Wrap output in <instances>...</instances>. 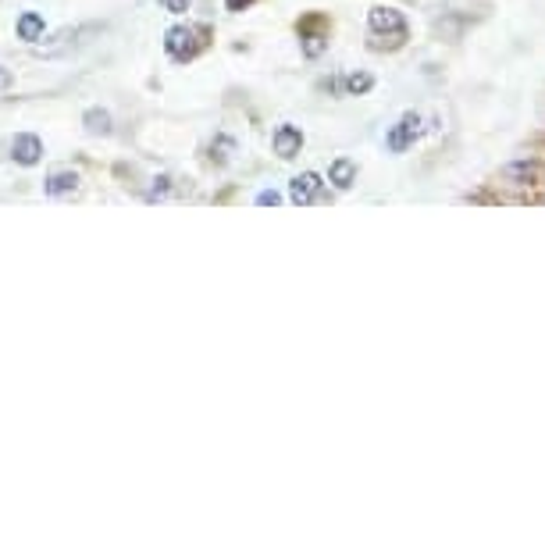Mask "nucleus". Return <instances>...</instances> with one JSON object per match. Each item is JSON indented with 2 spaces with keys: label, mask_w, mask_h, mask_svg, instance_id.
Returning <instances> with one entry per match:
<instances>
[{
  "label": "nucleus",
  "mask_w": 545,
  "mask_h": 545,
  "mask_svg": "<svg viewBox=\"0 0 545 545\" xmlns=\"http://www.w3.org/2000/svg\"><path fill=\"white\" fill-rule=\"evenodd\" d=\"M157 4H161L168 15H186L189 11V0H157Z\"/></svg>",
  "instance_id": "obj_14"
},
{
  "label": "nucleus",
  "mask_w": 545,
  "mask_h": 545,
  "mask_svg": "<svg viewBox=\"0 0 545 545\" xmlns=\"http://www.w3.org/2000/svg\"><path fill=\"white\" fill-rule=\"evenodd\" d=\"M375 90V75H367V72H353L346 75V93H353V97H364V93Z\"/></svg>",
  "instance_id": "obj_12"
},
{
  "label": "nucleus",
  "mask_w": 545,
  "mask_h": 545,
  "mask_svg": "<svg viewBox=\"0 0 545 545\" xmlns=\"http://www.w3.org/2000/svg\"><path fill=\"white\" fill-rule=\"evenodd\" d=\"M204 25H171L164 33V50H168L171 61H193L200 50H204Z\"/></svg>",
  "instance_id": "obj_1"
},
{
  "label": "nucleus",
  "mask_w": 545,
  "mask_h": 545,
  "mask_svg": "<svg viewBox=\"0 0 545 545\" xmlns=\"http://www.w3.org/2000/svg\"><path fill=\"white\" fill-rule=\"evenodd\" d=\"M11 157H15L18 164H25V168H33L43 157V139L33 136V132H18V136L11 139Z\"/></svg>",
  "instance_id": "obj_6"
},
{
  "label": "nucleus",
  "mask_w": 545,
  "mask_h": 545,
  "mask_svg": "<svg viewBox=\"0 0 545 545\" xmlns=\"http://www.w3.org/2000/svg\"><path fill=\"white\" fill-rule=\"evenodd\" d=\"M75 189H79V171H72V168H57V171H50L47 175V182H43V193L47 196H72Z\"/></svg>",
  "instance_id": "obj_8"
},
{
  "label": "nucleus",
  "mask_w": 545,
  "mask_h": 545,
  "mask_svg": "<svg viewBox=\"0 0 545 545\" xmlns=\"http://www.w3.org/2000/svg\"><path fill=\"white\" fill-rule=\"evenodd\" d=\"M271 143H275V154L282 157V161H293L303 150V132L296 129V125H278Z\"/></svg>",
  "instance_id": "obj_7"
},
{
  "label": "nucleus",
  "mask_w": 545,
  "mask_h": 545,
  "mask_svg": "<svg viewBox=\"0 0 545 545\" xmlns=\"http://www.w3.org/2000/svg\"><path fill=\"white\" fill-rule=\"evenodd\" d=\"M82 125H86V132H93V136H111V111H104V107H90V111L82 114Z\"/></svg>",
  "instance_id": "obj_11"
},
{
  "label": "nucleus",
  "mask_w": 545,
  "mask_h": 545,
  "mask_svg": "<svg viewBox=\"0 0 545 545\" xmlns=\"http://www.w3.org/2000/svg\"><path fill=\"white\" fill-rule=\"evenodd\" d=\"M367 29L375 36H389V47H403L407 43V18H403V11L396 8H371L367 11Z\"/></svg>",
  "instance_id": "obj_2"
},
{
  "label": "nucleus",
  "mask_w": 545,
  "mask_h": 545,
  "mask_svg": "<svg viewBox=\"0 0 545 545\" xmlns=\"http://www.w3.org/2000/svg\"><path fill=\"white\" fill-rule=\"evenodd\" d=\"M11 86H15V75H11L8 68L0 65V93H4V90H11Z\"/></svg>",
  "instance_id": "obj_17"
},
{
  "label": "nucleus",
  "mask_w": 545,
  "mask_h": 545,
  "mask_svg": "<svg viewBox=\"0 0 545 545\" xmlns=\"http://www.w3.org/2000/svg\"><path fill=\"white\" fill-rule=\"evenodd\" d=\"M250 4H253V0H225V8H228V11H246Z\"/></svg>",
  "instance_id": "obj_18"
},
{
  "label": "nucleus",
  "mask_w": 545,
  "mask_h": 545,
  "mask_svg": "<svg viewBox=\"0 0 545 545\" xmlns=\"http://www.w3.org/2000/svg\"><path fill=\"white\" fill-rule=\"evenodd\" d=\"M318 196H321V175H318V171H303V175H296V179L289 182V200H293L296 207L314 204Z\"/></svg>",
  "instance_id": "obj_5"
},
{
  "label": "nucleus",
  "mask_w": 545,
  "mask_h": 545,
  "mask_svg": "<svg viewBox=\"0 0 545 545\" xmlns=\"http://www.w3.org/2000/svg\"><path fill=\"white\" fill-rule=\"evenodd\" d=\"M328 182H335L339 189H350L357 182V161L350 157H335L332 168H328Z\"/></svg>",
  "instance_id": "obj_10"
},
{
  "label": "nucleus",
  "mask_w": 545,
  "mask_h": 545,
  "mask_svg": "<svg viewBox=\"0 0 545 545\" xmlns=\"http://www.w3.org/2000/svg\"><path fill=\"white\" fill-rule=\"evenodd\" d=\"M421 136V114L407 111L403 118H399L396 125L389 129V136H385V143H389L392 154H403L407 147H414V139Z\"/></svg>",
  "instance_id": "obj_3"
},
{
  "label": "nucleus",
  "mask_w": 545,
  "mask_h": 545,
  "mask_svg": "<svg viewBox=\"0 0 545 545\" xmlns=\"http://www.w3.org/2000/svg\"><path fill=\"white\" fill-rule=\"evenodd\" d=\"M506 179H538V164H510Z\"/></svg>",
  "instance_id": "obj_13"
},
{
  "label": "nucleus",
  "mask_w": 545,
  "mask_h": 545,
  "mask_svg": "<svg viewBox=\"0 0 545 545\" xmlns=\"http://www.w3.org/2000/svg\"><path fill=\"white\" fill-rule=\"evenodd\" d=\"M300 47H303V54H307V57H321V54H325V47H328L325 18H321V15L303 18V25H300Z\"/></svg>",
  "instance_id": "obj_4"
},
{
  "label": "nucleus",
  "mask_w": 545,
  "mask_h": 545,
  "mask_svg": "<svg viewBox=\"0 0 545 545\" xmlns=\"http://www.w3.org/2000/svg\"><path fill=\"white\" fill-rule=\"evenodd\" d=\"M43 29H47V22H43V15H36V11H25V15L18 18V25H15L18 40H25V43H40Z\"/></svg>",
  "instance_id": "obj_9"
},
{
  "label": "nucleus",
  "mask_w": 545,
  "mask_h": 545,
  "mask_svg": "<svg viewBox=\"0 0 545 545\" xmlns=\"http://www.w3.org/2000/svg\"><path fill=\"white\" fill-rule=\"evenodd\" d=\"M278 204H282V193H275V189L257 193V207H278Z\"/></svg>",
  "instance_id": "obj_15"
},
{
  "label": "nucleus",
  "mask_w": 545,
  "mask_h": 545,
  "mask_svg": "<svg viewBox=\"0 0 545 545\" xmlns=\"http://www.w3.org/2000/svg\"><path fill=\"white\" fill-rule=\"evenodd\" d=\"M168 182H171L168 175H161V179H157V186H154V189H150V193H147V200H161V196H168V189H171Z\"/></svg>",
  "instance_id": "obj_16"
}]
</instances>
